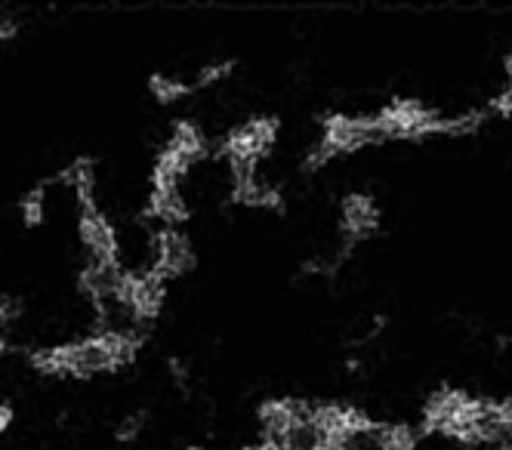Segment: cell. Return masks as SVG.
<instances>
[{
    "mask_svg": "<svg viewBox=\"0 0 512 450\" xmlns=\"http://www.w3.org/2000/svg\"><path fill=\"white\" fill-rule=\"evenodd\" d=\"M145 346V333L133 327H96L87 336L53 346H34L25 352V361L31 370L50 380H75L87 383L96 377H108L124 367H133L139 352Z\"/></svg>",
    "mask_w": 512,
    "mask_h": 450,
    "instance_id": "1",
    "label": "cell"
},
{
    "mask_svg": "<svg viewBox=\"0 0 512 450\" xmlns=\"http://www.w3.org/2000/svg\"><path fill=\"white\" fill-rule=\"evenodd\" d=\"M207 155V136L192 121H176L161 152L155 155L149 189H179L186 176Z\"/></svg>",
    "mask_w": 512,
    "mask_h": 450,
    "instance_id": "2",
    "label": "cell"
},
{
    "mask_svg": "<svg viewBox=\"0 0 512 450\" xmlns=\"http://www.w3.org/2000/svg\"><path fill=\"white\" fill-rule=\"evenodd\" d=\"M164 303H167V284L152 269H142V272L127 269L124 272L115 309L127 318V327L145 333L161 318Z\"/></svg>",
    "mask_w": 512,
    "mask_h": 450,
    "instance_id": "3",
    "label": "cell"
},
{
    "mask_svg": "<svg viewBox=\"0 0 512 450\" xmlns=\"http://www.w3.org/2000/svg\"><path fill=\"white\" fill-rule=\"evenodd\" d=\"M78 241L93 262H121L118 229L96 201L78 204Z\"/></svg>",
    "mask_w": 512,
    "mask_h": 450,
    "instance_id": "4",
    "label": "cell"
},
{
    "mask_svg": "<svg viewBox=\"0 0 512 450\" xmlns=\"http://www.w3.org/2000/svg\"><path fill=\"white\" fill-rule=\"evenodd\" d=\"M164 284L189 275L195 269V247L182 229H158L152 238V266Z\"/></svg>",
    "mask_w": 512,
    "mask_h": 450,
    "instance_id": "5",
    "label": "cell"
},
{
    "mask_svg": "<svg viewBox=\"0 0 512 450\" xmlns=\"http://www.w3.org/2000/svg\"><path fill=\"white\" fill-rule=\"evenodd\" d=\"M380 222V210L371 198L364 195H352L343 204V229H346V244L355 247L358 241L368 238Z\"/></svg>",
    "mask_w": 512,
    "mask_h": 450,
    "instance_id": "6",
    "label": "cell"
},
{
    "mask_svg": "<svg viewBox=\"0 0 512 450\" xmlns=\"http://www.w3.org/2000/svg\"><path fill=\"white\" fill-rule=\"evenodd\" d=\"M56 179L68 185L78 204L96 201V161L90 155H78L75 161H68V167H62Z\"/></svg>",
    "mask_w": 512,
    "mask_h": 450,
    "instance_id": "7",
    "label": "cell"
},
{
    "mask_svg": "<svg viewBox=\"0 0 512 450\" xmlns=\"http://www.w3.org/2000/svg\"><path fill=\"white\" fill-rule=\"evenodd\" d=\"M16 216L22 222V229H38L47 222V182L31 185V189L19 198Z\"/></svg>",
    "mask_w": 512,
    "mask_h": 450,
    "instance_id": "8",
    "label": "cell"
},
{
    "mask_svg": "<svg viewBox=\"0 0 512 450\" xmlns=\"http://www.w3.org/2000/svg\"><path fill=\"white\" fill-rule=\"evenodd\" d=\"M149 93L158 99V102H179V99H186V96H192L195 93V87H192V81H186V78H179V74H167V71H155V74H149Z\"/></svg>",
    "mask_w": 512,
    "mask_h": 450,
    "instance_id": "9",
    "label": "cell"
},
{
    "mask_svg": "<svg viewBox=\"0 0 512 450\" xmlns=\"http://www.w3.org/2000/svg\"><path fill=\"white\" fill-rule=\"evenodd\" d=\"M145 426H149V410H130L127 417L118 420V426H115L112 435H115L118 444H136L142 438Z\"/></svg>",
    "mask_w": 512,
    "mask_h": 450,
    "instance_id": "10",
    "label": "cell"
},
{
    "mask_svg": "<svg viewBox=\"0 0 512 450\" xmlns=\"http://www.w3.org/2000/svg\"><path fill=\"white\" fill-rule=\"evenodd\" d=\"M232 71H235V59H219V62H210V65H204V68H198V74L192 78V87H195V90L213 87V84H219V81H226Z\"/></svg>",
    "mask_w": 512,
    "mask_h": 450,
    "instance_id": "11",
    "label": "cell"
},
{
    "mask_svg": "<svg viewBox=\"0 0 512 450\" xmlns=\"http://www.w3.org/2000/svg\"><path fill=\"white\" fill-rule=\"evenodd\" d=\"M25 306L19 296H10V293H0V330H13V324L22 318Z\"/></svg>",
    "mask_w": 512,
    "mask_h": 450,
    "instance_id": "12",
    "label": "cell"
},
{
    "mask_svg": "<svg viewBox=\"0 0 512 450\" xmlns=\"http://www.w3.org/2000/svg\"><path fill=\"white\" fill-rule=\"evenodd\" d=\"M167 377H170V383L179 392H189L192 389V370H189V364L182 361V358H170L167 361Z\"/></svg>",
    "mask_w": 512,
    "mask_h": 450,
    "instance_id": "13",
    "label": "cell"
},
{
    "mask_svg": "<svg viewBox=\"0 0 512 450\" xmlns=\"http://www.w3.org/2000/svg\"><path fill=\"white\" fill-rule=\"evenodd\" d=\"M19 34H22V19L19 16H13V13L0 16V44H13Z\"/></svg>",
    "mask_w": 512,
    "mask_h": 450,
    "instance_id": "14",
    "label": "cell"
},
{
    "mask_svg": "<svg viewBox=\"0 0 512 450\" xmlns=\"http://www.w3.org/2000/svg\"><path fill=\"white\" fill-rule=\"evenodd\" d=\"M13 423H16V410H13V404L0 398V435H7V432L13 429Z\"/></svg>",
    "mask_w": 512,
    "mask_h": 450,
    "instance_id": "15",
    "label": "cell"
},
{
    "mask_svg": "<svg viewBox=\"0 0 512 450\" xmlns=\"http://www.w3.org/2000/svg\"><path fill=\"white\" fill-rule=\"evenodd\" d=\"M10 355H19V346L13 343L10 330H0V358H10Z\"/></svg>",
    "mask_w": 512,
    "mask_h": 450,
    "instance_id": "16",
    "label": "cell"
}]
</instances>
